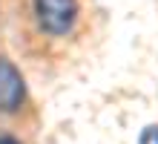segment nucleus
I'll return each mask as SVG.
<instances>
[{
  "mask_svg": "<svg viewBox=\"0 0 158 144\" xmlns=\"http://www.w3.org/2000/svg\"><path fill=\"white\" fill-rule=\"evenodd\" d=\"M35 15L43 32L63 35L72 29L78 17V3L75 0H35Z\"/></svg>",
  "mask_w": 158,
  "mask_h": 144,
  "instance_id": "obj_1",
  "label": "nucleus"
},
{
  "mask_svg": "<svg viewBox=\"0 0 158 144\" xmlns=\"http://www.w3.org/2000/svg\"><path fill=\"white\" fill-rule=\"evenodd\" d=\"M26 101V84L17 66L0 58V112H17Z\"/></svg>",
  "mask_w": 158,
  "mask_h": 144,
  "instance_id": "obj_2",
  "label": "nucleus"
},
{
  "mask_svg": "<svg viewBox=\"0 0 158 144\" xmlns=\"http://www.w3.org/2000/svg\"><path fill=\"white\" fill-rule=\"evenodd\" d=\"M138 144H158V127H147L141 133V141Z\"/></svg>",
  "mask_w": 158,
  "mask_h": 144,
  "instance_id": "obj_3",
  "label": "nucleus"
},
{
  "mask_svg": "<svg viewBox=\"0 0 158 144\" xmlns=\"http://www.w3.org/2000/svg\"><path fill=\"white\" fill-rule=\"evenodd\" d=\"M0 144H20V141L12 138V136H0Z\"/></svg>",
  "mask_w": 158,
  "mask_h": 144,
  "instance_id": "obj_4",
  "label": "nucleus"
}]
</instances>
